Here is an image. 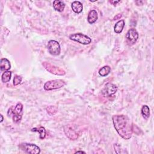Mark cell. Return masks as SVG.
Wrapping results in <instances>:
<instances>
[{"mask_svg":"<svg viewBox=\"0 0 154 154\" xmlns=\"http://www.w3.org/2000/svg\"><path fill=\"white\" fill-rule=\"evenodd\" d=\"M114 126L117 133L124 139H129L132 135V125L130 119L125 115H114L112 116Z\"/></svg>","mask_w":154,"mask_h":154,"instance_id":"1","label":"cell"},{"mask_svg":"<svg viewBox=\"0 0 154 154\" xmlns=\"http://www.w3.org/2000/svg\"><path fill=\"white\" fill-rule=\"evenodd\" d=\"M23 105L21 103H17L14 108L11 110V108L8 109V113L13 114V120L14 123H19L22 119L23 114Z\"/></svg>","mask_w":154,"mask_h":154,"instance_id":"2","label":"cell"},{"mask_svg":"<svg viewBox=\"0 0 154 154\" xmlns=\"http://www.w3.org/2000/svg\"><path fill=\"white\" fill-rule=\"evenodd\" d=\"M66 82L62 79H55L49 81L44 85V89L45 90H52L60 88L65 85Z\"/></svg>","mask_w":154,"mask_h":154,"instance_id":"3","label":"cell"},{"mask_svg":"<svg viewBox=\"0 0 154 154\" xmlns=\"http://www.w3.org/2000/svg\"><path fill=\"white\" fill-rule=\"evenodd\" d=\"M69 38L70 39L82 45H88L91 42V39L89 37L81 33L72 34L69 36Z\"/></svg>","mask_w":154,"mask_h":154,"instance_id":"4","label":"cell"},{"mask_svg":"<svg viewBox=\"0 0 154 154\" xmlns=\"http://www.w3.org/2000/svg\"><path fill=\"white\" fill-rule=\"evenodd\" d=\"M138 38V34L137 30L134 28H131L128 30L126 35V42L128 45L132 46L134 45Z\"/></svg>","mask_w":154,"mask_h":154,"instance_id":"5","label":"cell"},{"mask_svg":"<svg viewBox=\"0 0 154 154\" xmlns=\"http://www.w3.org/2000/svg\"><path fill=\"white\" fill-rule=\"evenodd\" d=\"M48 49L50 54L52 55H58L60 54L61 49L60 44L55 40H50L48 42Z\"/></svg>","mask_w":154,"mask_h":154,"instance_id":"6","label":"cell"},{"mask_svg":"<svg viewBox=\"0 0 154 154\" xmlns=\"http://www.w3.org/2000/svg\"><path fill=\"white\" fill-rule=\"evenodd\" d=\"M20 147L27 153L31 154H37L40 152V149L39 147L34 144L22 143L20 145Z\"/></svg>","mask_w":154,"mask_h":154,"instance_id":"7","label":"cell"},{"mask_svg":"<svg viewBox=\"0 0 154 154\" xmlns=\"http://www.w3.org/2000/svg\"><path fill=\"white\" fill-rule=\"evenodd\" d=\"M117 90V87L115 84L108 83L102 90V93L106 97H111L114 94Z\"/></svg>","mask_w":154,"mask_h":154,"instance_id":"8","label":"cell"},{"mask_svg":"<svg viewBox=\"0 0 154 154\" xmlns=\"http://www.w3.org/2000/svg\"><path fill=\"white\" fill-rule=\"evenodd\" d=\"M64 132L66 136L72 140H75L78 137V133L71 125H66L64 126Z\"/></svg>","mask_w":154,"mask_h":154,"instance_id":"9","label":"cell"},{"mask_svg":"<svg viewBox=\"0 0 154 154\" xmlns=\"http://www.w3.org/2000/svg\"><path fill=\"white\" fill-rule=\"evenodd\" d=\"M43 65L45 67L47 70H48L52 73H54L55 75H63L65 74V72L63 70L57 67H55L49 63H43Z\"/></svg>","mask_w":154,"mask_h":154,"instance_id":"10","label":"cell"},{"mask_svg":"<svg viewBox=\"0 0 154 154\" xmlns=\"http://www.w3.org/2000/svg\"><path fill=\"white\" fill-rule=\"evenodd\" d=\"M98 16L97 11L94 10H91L89 11L87 17V20L90 24L94 23L97 20Z\"/></svg>","mask_w":154,"mask_h":154,"instance_id":"11","label":"cell"},{"mask_svg":"<svg viewBox=\"0 0 154 154\" xmlns=\"http://www.w3.org/2000/svg\"><path fill=\"white\" fill-rule=\"evenodd\" d=\"M53 7L56 11L61 12L65 8V4L62 1L55 0L53 1Z\"/></svg>","mask_w":154,"mask_h":154,"instance_id":"12","label":"cell"},{"mask_svg":"<svg viewBox=\"0 0 154 154\" xmlns=\"http://www.w3.org/2000/svg\"><path fill=\"white\" fill-rule=\"evenodd\" d=\"M72 8L75 13H80L82 11L83 6L81 2L75 1L72 3Z\"/></svg>","mask_w":154,"mask_h":154,"instance_id":"13","label":"cell"},{"mask_svg":"<svg viewBox=\"0 0 154 154\" xmlns=\"http://www.w3.org/2000/svg\"><path fill=\"white\" fill-rule=\"evenodd\" d=\"M11 68L10 63L7 58L1 60V70L2 71H8Z\"/></svg>","mask_w":154,"mask_h":154,"instance_id":"14","label":"cell"},{"mask_svg":"<svg viewBox=\"0 0 154 154\" xmlns=\"http://www.w3.org/2000/svg\"><path fill=\"white\" fill-rule=\"evenodd\" d=\"M124 26H125V21L123 20H120L118 21L114 26L115 32L117 33V34L122 32V31H123V29L124 28Z\"/></svg>","mask_w":154,"mask_h":154,"instance_id":"15","label":"cell"},{"mask_svg":"<svg viewBox=\"0 0 154 154\" xmlns=\"http://www.w3.org/2000/svg\"><path fill=\"white\" fill-rule=\"evenodd\" d=\"M111 72V68L108 66H105L99 70V74L101 76H105L108 75Z\"/></svg>","mask_w":154,"mask_h":154,"instance_id":"16","label":"cell"},{"mask_svg":"<svg viewBox=\"0 0 154 154\" xmlns=\"http://www.w3.org/2000/svg\"><path fill=\"white\" fill-rule=\"evenodd\" d=\"M11 72L10 71H5L2 75L1 80L4 83L8 82L10 81L11 79Z\"/></svg>","mask_w":154,"mask_h":154,"instance_id":"17","label":"cell"},{"mask_svg":"<svg viewBox=\"0 0 154 154\" xmlns=\"http://www.w3.org/2000/svg\"><path fill=\"white\" fill-rule=\"evenodd\" d=\"M32 131H35L38 132L40 134V139H43L45 138L46 136V130L44 127L40 126L39 128H33L31 129Z\"/></svg>","mask_w":154,"mask_h":154,"instance_id":"18","label":"cell"},{"mask_svg":"<svg viewBox=\"0 0 154 154\" xmlns=\"http://www.w3.org/2000/svg\"><path fill=\"white\" fill-rule=\"evenodd\" d=\"M141 114L145 119H148L150 116V109L147 105H143L141 108Z\"/></svg>","mask_w":154,"mask_h":154,"instance_id":"19","label":"cell"},{"mask_svg":"<svg viewBox=\"0 0 154 154\" xmlns=\"http://www.w3.org/2000/svg\"><path fill=\"white\" fill-rule=\"evenodd\" d=\"M46 110L50 115H54L57 112V107L55 106H50L46 108Z\"/></svg>","mask_w":154,"mask_h":154,"instance_id":"20","label":"cell"},{"mask_svg":"<svg viewBox=\"0 0 154 154\" xmlns=\"http://www.w3.org/2000/svg\"><path fill=\"white\" fill-rule=\"evenodd\" d=\"M22 78L20 76L16 75L14 77V79H13V84H14V85H17L18 84H19L20 83V82L22 81Z\"/></svg>","mask_w":154,"mask_h":154,"instance_id":"21","label":"cell"},{"mask_svg":"<svg viewBox=\"0 0 154 154\" xmlns=\"http://www.w3.org/2000/svg\"><path fill=\"white\" fill-rule=\"evenodd\" d=\"M109 2H110L111 4H112L113 5H116L117 3L119 2L120 1H110Z\"/></svg>","mask_w":154,"mask_h":154,"instance_id":"22","label":"cell"},{"mask_svg":"<svg viewBox=\"0 0 154 154\" xmlns=\"http://www.w3.org/2000/svg\"><path fill=\"white\" fill-rule=\"evenodd\" d=\"M121 15L120 14H118L117 16H116L115 17H114V20H116L117 19H118V18H120L121 17Z\"/></svg>","mask_w":154,"mask_h":154,"instance_id":"23","label":"cell"},{"mask_svg":"<svg viewBox=\"0 0 154 154\" xmlns=\"http://www.w3.org/2000/svg\"><path fill=\"white\" fill-rule=\"evenodd\" d=\"M85 153V152H82V151H77V152H75V153Z\"/></svg>","mask_w":154,"mask_h":154,"instance_id":"24","label":"cell"},{"mask_svg":"<svg viewBox=\"0 0 154 154\" xmlns=\"http://www.w3.org/2000/svg\"><path fill=\"white\" fill-rule=\"evenodd\" d=\"M1 122H2L3 121V116L2 114H1Z\"/></svg>","mask_w":154,"mask_h":154,"instance_id":"25","label":"cell"}]
</instances>
